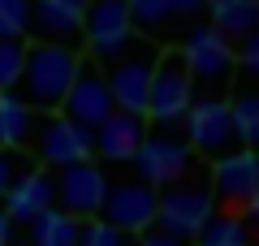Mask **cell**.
Listing matches in <instances>:
<instances>
[{
	"label": "cell",
	"mask_w": 259,
	"mask_h": 246,
	"mask_svg": "<svg viewBox=\"0 0 259 246\" xmlns=\"http://www.w3.org/2000/svg\"><path fill=\"white\" fill-rule=\"evenodd\" d=\"M0 208H5V216H9L13 225H30L35 216H44V212L52 208V173H48L44 164H35V169H30L26 177H18V186L0 199Z\"/></svg>",
	"instance_id": "e0dca14e"
},
{
	"label": "cell",
	"mask_w": 259,
	"mask_h": 246,
	"mask_svg": "<svg viewBox=\"0 0 259 246\" xmlns=\"http://www.w3.org/2000/svg\"><path fill=\"white\" fill-rule=\"evenodd\" d=\"M112 112L117 108H112V95H108V82H104L100 65H95L91 56H82L74 82H69V91H65V100H61V117L74 121V126L95 130L104 117H112Z\"/></svg>",
	"instance_id": "30bf717a"
},
{
	"label": "cell",
	"mask_w": 259,
	"mask_h": 246,
	"mask_svg": "<svg viewBox=\"0 0 259 246\" xmlns=\"http://www.w3.org/2000/svg\"><path fill=\"white\" fill-rule=\"evenodd\" d=\"M229 104V121H233V134H238L242 147H250L259 138V95L255 91H238Z\"/></svg>",
	"instance_id": "7402d4cb"
},
{
	"label": "cell",
	"mask_w": 259,
	"mask_h": 246,
	"mask_svg": "<svg viewBox=\"0 0 259 246\" xmlns=\"http://www.w3.org/2000/svg\"><path fill=\"white\" fill-rule=\"evenodd\" d=\"M233 65H242V69H259V35L250 30V35L238 39V48H233Z\"/></svg>",
	"instance_id": "4316f807"
},
{
	"label": "cell",
	"mask_w": 259,
	"mask_h": 246,
	"mask_svg": "<svg viewBox=\"0 0 259 246\" xmlns=\"http://www.w3.org/2000/svg\"><path fill=\"white\" fill-rule=\"evenodd\" d=\"M82 52H69V48L56 44H26L22 56V73H18V100L30 112H61V100L69 91V82L78 73Z\"/></svg>",
	"instance_id": "6da1fadb"
},
{
	"label": "cell",
	"mask_w": 259,
	"mask_h": 246,
	"mask_svg": "<svg viewBox=\"0 0 259 246\" xmlns=\"http://www.w3.org/2000/svg\"><path fill=\"white\" fill-rule=\"evenodd\" d=\"M9 246H30V242H9Z\"/></svg>",
	"instance_id": "4dcf8cb0"
},
{
	"label": "cell",
	"mask_w": 259,
	"mask_h": 246,
	"mask_svg": "<svg viewBox=\"0 0 259 246\" xmlns=\"http://www.w3.org/2000/svg\"><path fill=\"white\" fill-rule=\"evenodd\" d=\"M30 126H35V112L18 100V91H0V147H26Z\"/></svg>",
	"instance_id": "ffe728a7"
},
{
	"label": "cell",
	"mask_w": 259,
	"mask_h": 246,
	"mask_svg": "<svg viewBox=\"0 0 259 246\" xmlns=\"http://www.w3.org/2000/svg\"><path fill=\"white\" fill-rule=\"evenodd\" d=\"M130 35H134V22H130L125 0H87V9H82V44L91 48V61L117 52Z\"/></svg>",
	"instance_id": "4fadbf2b"
},
{
	"label": "cell",
	"mask_w": 259,
	"mask_h": 246,
	"mask_svg": "<svg viewBox=\"0 0 259 246\" xmlns=\"http://www.w3.org/2000/svg\"><path fill=\"white\" fill-rule=\"evenodd\" d=\"M104 190H108V177H104L100 164H91V160L65 164L52 177V199H61V212H69V216H78V220L100 212Z\"/></svg>",
	"instance_id": "8fae6325"
},
{
	"label": "cell",
	"mask_w": 259,
	"mask_h": 246,
	"mask_svg": "<svg viewBox=\"0 0 259 246\" xmlns=\"http://www.w3.org/2000/svg\"><path fill=\"white\" fill-rule=\"evenodd\" d=\"M143 134H147L143 117H134V112H112V117H104L91 130V151H100L112 164L134 160V151L143 147Z\"/></svg>",
	"instance_id": "2e32d148"
},
{
	"label": "cell",
	"mask_w": 259,
	"mask_h": 246,
	"mask_svg": "<svg viewBox=\"0 0 259 246\" xmlns=\"http://www.w3.org/2000/svg\"><path fill=\"white\" fill-rule=\"evenodd\" d=\"M190 100H194V87H190V73H186V61H182L177 48H168V52H160L156 65H151L143 117H151L156 126H177V121L186 117V108H190Z\"/></svg>",
	"instance_id": "5b68a950"
},
{
	"label": "cell",
	"mask_w": 259,
	"mask_h": 246,
	"mask_svg": "<svg viewBox=\"0 0 259 246\" xmlns=\"http://www.w3.org/2000/svg\"><path fill=\"white\" fill-rule=\"evenodd\" d=\"M26 147L35 151L39 164H52V169H65V164L91 160V130L65 121L61 112H35V126H30Z\"/></svg>",
	"instance_id": "ba28073f"
},
{
	"label": "cell",
	"mask_w": 259,
	"mask_h": 246,
	"mask_svg": "<svg viewBox=\"0 0 259 246\" xmlns=\"http://www.w3.org/2000/svg\"><path fill=\"white\" fill-rule=\"evenodd\" d=\"M78 237H82V220L61 208H48L44 216L30 220V246H78Z\"/></svg>",
	"instance_id": "d6986e66"
},
{
	"label": "cell",
	"mask_w": 259,
	"mask_h": 246,
	"mask_svg": "<svg viewBox=\"0 0 259 246\" xmlns=\"http://www.w3.org/2000/svg\"><path fill=\"white\" fill-rule=\"evenodd\" d=\"M156 56H160V48L151 44V39L130 35L117 52H108V56L95 61L100 73H104V82H108V95H112V108H117V112H134V117H143Z\"/></svg>",
	"instance_id": "7a4b0ae2"
},
{
	"label": "cell",
	"mask_w": 259,
	"mask_h": 246,
	"mask_svg": "<svg viewBox=\"0 0 259 246\" xmlns=\"http://www.w3.org/2000/svg\"><path fill=\"white\" fill-rule=\"evenodd\" d=\"M26 56V39H0V91H13Z\"/></svg>",
	"instance_id": "d4e9b609"
},
{
	"label": "cell",
	"mask_w": 259,
	"mask_h": 246,
	"mask_svg": "<svg viewBox=\"0 0 259 246\" xmlns=\"http://www.w3.org/2000/svg\"><path fill=\"white\" fill-rule=\"evenodd\" d=\"M130 5V22H134V35L151 39V35H173V30H194L190 22L207 9V0H125Z\"/></svg>",
	"instance_id": "5bb4252c"
},
{
	"label": "cell",
	"mask_w": 259,
	"mask_h": 246,
	"mask_svg": "<svg viewBox=\"0 0 259 246\" xmlns=\"http://www.w3.org/2000/svg\"><path fill=\"white\" fill-rule=\"evenodd\" d=\"M182 134L207 160H221V155H229V151L242 147L238 134H233V121H229V104L225 100H203V95L190 100V108L182 117Z\"/></svg>",
	"instance_id": "9c48e42d"
},
{
	"label": "cell",
	"mask_w": 259,
	"mask_h": 246,
	"mask_svg": "<svg viewBox=\"0 0 259 246\" xmlns=\"http://www.w3.org/2000/svg\"><path fill=\"white\" fill-rule=\"evenodd\" d=\"M207 26L216 30V35H225L233 44V39H242V35H250L255 30V22H259V5L255 0H207Z\"/></svg>",
	"instance_id": "ac0fdd59"
},
{
	"label": "cell",
	"mask_w": 259,
	"mask_h": 246,
	"mask_svg": "<svg viewBox=\"0 0 259 246\" xmlns=\"http://www.w3.org/2000/svg\"><path fill=\"white\" fill-rule=\"evenodd\" d=\"M78 246H134V242H130V233H121V229L104 225V220H87V225H82V237H78Z\"/></svg>",
	"instance_id": "484cf974"
},
{
	"label": "cell",
	"mask_w": 259,
	"mask_h": 246,
	"mask_svg": "<svg viewBox=\"0 0 259 246\" xmlns=\"http://www.w3.org/2000/svg\"><path fill=\"white\" fill-rule=\"evenodd\" d=\"M9 237H13V220L5 216V208H0V246H9Z\"/></svg>",
	"instance_id": "f546056e"
},
{
	"label": "cell",
	"mask_w": 259,
	"mask_h": 246,
	"mask_svg": "<svg viewBox=\"0 0 259 246\" xmlns=\"http://www.w3.org/2000/svg\"><path fill=\"white\" fill-rule=\"evenodd\" d=\"M30 169H35V160H30L26 151H18V147H0V199L18 186V177H26Z\"/></svg>",
	"instance_id": "603a6c76"
},
{
	"label": "cell",
	"mask_w": 259,
	"mask_h": 246,
	"mask_svg": "<svg viewBox=\"0 0 259 246\" xmlns=\"http://www.w3.org/2000/svg\"><path fill=\"white\" fill-rule=\"evenodd\" d=\"M182 61H186V73H190V87H199V91H207L203 100H221V87L229 91V82H233V44L225 35H216L212 26H194L186 30L182 39Z\"/></svg>",
	"instance_id": "3957f363"
},
{
	"label": "cell",
	"mask_w": 259,
	"mask_h": 246,
	"mask_svg": "<svg viewBox=\"0 0 259 246\" xmlns=\"http://www.w3.org/2000/svg\"><path fill=\"white\" fill-rule=\"evenodd\" d=\"M100 216L104 225L121 229V233H143V229L156 225V190L143 182H108L100 203Z\"/></svg>",
	"instance_id": "7c38bea8"
},
{
	"label": "cell",
	"mask_w": 259,
	"mask_h": 246,
	"mask_svg": "<svg viewBox=\"0 0 259 246\" xmlns=\"http://www.w3.org/2000/svg\"><path fill=\"white\" fill-rule=\"evenodd\" d=\"M26 44H56L78 52L82 48V18L56 9L52 0H30V26H26Z\"/></svg>",
	"instance_id": "9a60e30c"
},
{
	"label": "cell",
	"mask_w": 259,
	"mask_h": 246,
	"mask_svg": "<svg viewBox=\"0 0 259 246\" xmlns=\"http://www.w3.org/2000/svg\"><path fill=\"white\" fill-rule=\"evenodd\" d=\"M194 242L199 246H250V233H246V220L225 216V212H212Z\"/></svg>",
	"instance_id": "44dd1931"
},
{
	"label": "cell",
	"mask_w": 259,
	"mask_h": 246,
	"mask_svg": "<svg viewBox=\"0 0 259 246\" xmlns=\"http://www.w3.org/2000/svg\"><path fill=\"white\" fill-rule=\"evenodd\" d=\"M30 0H0V39H26Z\"/></svg>",
	"instance_id": "cb8c5ba5"
},
{
	"label": "cell",
	"mask_w": 259,
	"mask_h": 246,
	"mask_svg": "<svg viewBox=\"0 0 259 246\" xmlns=\"http://www.w3.org/2000/svg\"><path fill=\"white\" fill-rule=\"evenodd\" d=\"M212 203H221L225 216L246 220L259 203V164L250 147H238V151L212 160Z\"/></svg>",
	"instance_id": "277c9868"
},
{
	"label": "cell",
	"mask_w": 259,
	"mask_h": 246,
	"mask_svg": "<svg viewBox=\"0 0 259 246\" xmlns=\"http://www.w3.org/2000/svg\"><path fill=\"white\" fill-rule=\"evenodd\" d=\"M212 212H216L212 194H207L203 186H190L186 177L173 182V186H164V190H156V229H164L177 242L199 237V229L207 225Z\"/></svg>",
	"instance_id": "52a82bcc"
},
{
	"label": "cell",
	"mask_w": 259,
	"mask_h": 246,
	"mask_svg": "<svg viewBox=\"0 0 259 246\" xmlns=\"http://www.w3.org/2000/svg\"><path fill=\"white\" fill-rule=\"evenodd\" d=\"M134 164H139V182L143 186H173L186 177L190 169V143L182 134V121L177 126H156L143 134V147L134 151Z\"/></svg>",
	"instance_id": "8992f818"
},
{
	"label": "cell",
	"mask_w": 259,
	"mask_h": 246,
	"mask_svg": "<svg viewBox=\"0 0 259 246\" xmlns=\"http://www.w3.org/2000/svg\"><path fill=\"white\" fill-rule=\"evenodd\" d=\"M134 246H186V242L168 237L164 229H143V233H139V242H134Z\"/></svg>",
	"instance_id": "83f0119b"
},
{
	"label": "cell",
	"mask_w": 259,
	"mask_h": 246,
	"mask_svg": "<svg viewBox=\"0 0 259 246\" xmlns=\"http://www.w3.org/2000/svg\"><path fill=\"white\" fill-rule=\"evenodd\" d=\"M56 9H65V13H74V18H82V9H87V0H52Z\"/></svg>",
	"instance_id": "f1b7e54d"
}]
</instances>
